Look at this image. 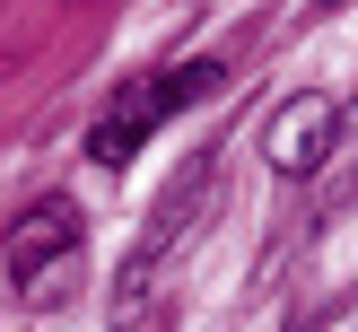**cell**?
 Here are the masks:
<instances>
[{
    "label": "cell",
    "instance_id": "obj_1",
    "mask_svg": "<svg viewBox=\"0 0 358 332\" xmlns=\"http://www.w3.org/2000/svg\"><path fill=\"white\" fill-rule=\"evenodd\" d=\"M210 192H219V149H201V157H192V175H175V184H166V201L149 210L140 245L122 254V271H114V297H105V315H114V324H140V315L157 306V289H166L175 254L192 245V227H201Z\"/></svg>",
    "mask_w": 358,
    "mask_h": 332
},
{
    "label": "cell",
    "instance_id": "obj_2",
    "mask_svg": "<svg viewBox=\"0 0 358 332\" xmlns=\"http://www.w3.org/2000/svg\"><path fill=\"white\" fill-rule=\"evenodd\" d=\"M79 254H87V227H79V201H70V192L27 201L9 219V236H0L9 289L27 297V306H62V297L79 289Z\"/></svg>",
    "mask_w": 358,
    "mask_h": 332
},
{
    "label": "cell",
    "instance_id": "obj_3",
    "mask_svg": "<svg viewBox=\"0 0 358 332\" xmlns=\"http://www.w3.org/2000/svg\"><path fill=\"white\" fill-rule=\"evenodd\" d=\"M332 131H341V105L324 96V87H306V96H289L271 122H262V157H271V175H315L332 157Z\"/></svg>",
    "mask_w": 358,
    "mask_h": 332
},
{
    "label": "cell",
    "instance_id": "obj_4",
    "mask_svg": "<svg viewBox=\"0 0 358 332\" xmlns=\"http://www.w3.org/2000/svg\"><path fill=\"white\" fill-rule=\"evenodd\" d=\"M166 114H175V96H166V70H149V79L114 87V105H105V114H96V131H87V157H96L105 175H122V166L140 157V140H149Z\"/></svg>",
    "mask_w": 358,
    "mask_h": 332
},
{
    "label": "cell",
    "instance_id": "obj_5",
    "mask_svg": "<svg viewBox=\"0 0 358 332\" xmlns=\"http://www.w3.org/2000/svg\"><path fill=\"white\" fill-rule=\"evenodd\" d=\"M358 192V105H341V131H332V175H324V210Z\"/></svg>",
    "mask_w": 358,
    "mask_h": 332
},
{
    "label": "cell",
    "instance_id": "obj_6",
    "mask_svg": "<svg viewBox=\"0 0 358 332\" xmlns=\"http://www.w3.org/2000/svg\"><path fill=\"white\" fill-rule=\"evenodd\" d=\"M315 9H341V0H315Z\"/></svg>",
    "mask_w": 358,
    "mask_h": 332
}]
</instances>
